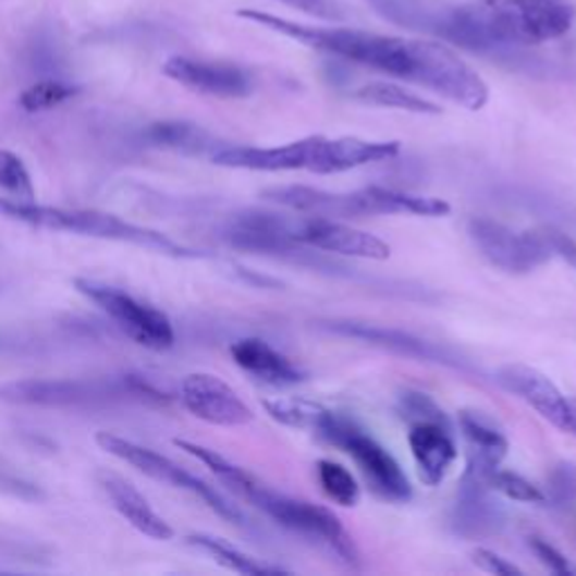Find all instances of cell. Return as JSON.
Segmentation results:
<instances>
[{
    "label": "cell",
    "instance_id": "obj_1",
    "mask_svg": "<svg viewBox=\"0 0 576 576\" xmlns=\"http://www.w3.org/2000/svg\"><path fill=\"white\" fill-rule=\"evenodd\" d=\"M240 16L311 50L424 86L468 111H480L489 101L485 79L442 41L388 37L350 27H314L259 10H242Z\"/></svg>",
    "mask_w": 576,
    "mask_h": 576
},
{
    "label": "cell",
    "instance_id": "obj_2",
    "mask_svg": "<svg viewBox=\"0 0 576 576\" xmlns=\"http://www.w3.org/2000/svg\"><path fill=\"white\" fill-rule=\"evenodd\" d=\"M371 3L392 23L428 29L464 50L518 65L531 63L525 48L565 37L576 19L567 0H470L442 12L419 10L405 0Z\"/></svg>",
    "mask_w": 576,
    "mask_h": 576
},
{
    "label": "cell",
    "instance_id": "obj_3",
    "mask_svg": "<svg viewBox=\"0 0 576 576\" xmlns=\"http://www.w3.org/2000/svg\"><path fill=\"white\" fill-rule=\"evenodd\" d=\"M0 217H8L12 221L25 223L29 228H39V230L71 232V234L93 236V240L131 244V246L147 248V250H154L167 257H176V259L203 257V253L174 242L172 236H167L158 230L135 225L115 215L97 212V210L52 208V206H39V203H34V200L0 196Z\"/></svg>",
    "mask_w": 576,
    "mask_h": 576
},
{
    "label": "cell",
    "instance_id": "obj_4",
    "mask_svg": "<svg viewBox=\"0 0 576 576\" xmlns=\"http://www.w3.org/2000/svg\"><path fill=\"white\" fill-rule=\"evenodd\" d=\"M164 401L151 385L131 377L122 381H73V379H23L0 385V401L27 408H97L115 401Z\"/></svg>",
    "mask_w": 576,
    "mask_h": 576
},
{
    "label": "cell",
    "instance_id": "obj_5",
    "mask_svg": "<svg viewBox=\"0 0 576 576\" xmlns=\"http://www.w3.org/2000/svg\"><path fill=\"white\" fill-rule=\"evenodd\" d=\"M240 495L255 504L259 512H264L270 520H275L280 527L309 540H318V543L327 546L338 559L352 567H358L360 556L352 536L345 531L341 518L329 512L327 506L273 491L270 487L261 485L255 476L240 491Z\"/></svg>",
    "mask_w": 576,
    "mask_h": 576
},
{
    "label": "cell",
    "instance_id": "obj_6",
    "mask_svg": "<svg viewBox=\"0 0 576 576\" xmlns=\"http://www.w3.org/2000/svg\"><path fill=\"white\" fill-rule=\"evenodd\" d=\"M316 434L322 442L352 455L363 478L379 498L390 502H408L413 498L410 480L403 473L401 464L347 415L329 410Z\"/></svg>",
    "mask_w": 576,
    "mask_h": 576
},
{
    "label": "cell",
    "instance_id": "obj_7",
    "mask_svg": "<svg viewBox=\"0 0 576 576\" xmlns=\"http://www.w3.org/2000/svg\"><path fill=\"white\" fill-rule=\"evenodd\" d=\"M75 289L90 299L99 311H105L115 327L126 333L135 345L154 350V352H164L169 347H174L176 333L169 320L160 309L151 307V304L133 297L131 293L97 282L88 278H77Z\"/></svg>",
    "mask_w": 576,
    "mask_h": 576
},
{
    "label": "cell",
    "instance_id": "obj_8",
    "mask_svg": "<svg viewBox=\"0 0 576 576\" xmlns=\"http://www.w3.org/2000/svg\"><path fill=\"white\" fill-rule=\"evenodd\" d=\"M95 442L101 451H107L109 455L126 462L128 466L138 468L140 473H145L147 478L162 482V485H169L174 489H181V491H189L192 495L200 498L223 520H228L232 525H244V520H246L244 514L236 510L232 502H228L208 482H203L200 478L192 476L189 470H185L174 459H169V457H164V455H160L147 446L135 444V442H131V439H124V437L113 434V432H97Z\"/></svg>",
    "mask_w": 576,
    "mask_h": 576
},
{
    "label": "cell",
    "instance_id": "obj_9",
    "mask_svg": "<svg viewBox=\"0 0 576 576\" xmlns=\"http://www.w3.org/2000/svg\"><path fill=\"white\" fill-rule=\"evenodd\" d=\"M299 217H286L266 210H244L225 221L221 240L234 248L253 255L284 257L304 264L309 259L307 246L295 240Z\"/></svg>",
    "mask_w": 576,
    "mask_h": 576
},
{
    "label": "cell",
    "instance_id": "obj_10",
    "mask_svg": "<svg viewBox=\"0 0 576 576\" xmlns=\"http://www.w3.org/2000/svg\"><path fill=\"white\" fill-rule=\"evenodd\" d=\"M468 236L480 255L510 275H527L552 259L540 230H514L489 217L468 221Z\"/></svg>",
    "mask_w": 576,
    "mask_h": 576
},
{
    "label": "cell",
    "instance_id": "obj_11",
    "mask_svg": "<svg viewBox=\"0 0 576 576\" xmlns=\"http://www.w3.org/2000/svg\"><path fill=\"white\" fill-rule=\"evenodd\" d=\"M181 401L185 408L200 421L240 428L255 419L253 410L240 399L223 379L208 375V371H194L181 383Z\"/></svg>",
    "mask_w": 576,
    "mask_h": 576
},
{
    "label": "cell",
    "instance_id": "obj_12",
    "mask_svg": "<svg viewBox=\"0 0 576 576\" xmlns=\"http://www.w3.org/2000/svg\"><path fill=\"white\" fill-rule=\"evenodd\" d=\"M162 73L194 93L221 99H242L255 90V79L246 68L228 61L172 57L162 65Z\"/></svg>",
    "mask_w": 576,
    "mask_h": 576
},
{
    "label": "cell",
    "instance_id": "obj_13",
    "mask_svg": "<svg viewBox=\"0 0 576 576\" xmlns=\"http://www.w3.org/2000/svg\"><path fill=\"white\" fill-rule=\"evenodd\" d=\"M295 240L311 250H324L341 257L375 259L385 261L390 257V246L377 234L345 225L335 219L299 217Z\"/></svg>",
    "mask_w": 576,
    "mask_h": 576
},
{
    "label": "cell",
    "instance_id": "obj_14",
    "mask_svg": "<svg viewBox=\"0 0 576 576\" xmlns=\"http://www.w3.org/2000/svg\"><path fill=\"white\" fill-rule=\"evenodd\" d=\"M495 381L506 392H512L514 396L531 405V408L546 421H550L552 426L565 432L567 413H569L567 396L543 375V371H538L529 365L512 363V365H502L498 369Z\"/></svg>",
    "mask_w": 576,
    "mask_h": 576
},
{
    "label": "cell",
    "instance_id": "obj_15",
    "mask_svg": "<svg viewBox=\"0 0 576 576\" xmlns=\"http://www.w3.org/2000/svg\"><path fill=\"white\" fill-rule=\"evenodd\" d=\"M320 135H309L280 147H221L210 160L228 169H248V172H297L309 169Z\"/></svg>",
    "mask_w": 576,
    "mask_h": 576
},
{
    "label": "cell",
    "instance_id": "obj_16",
    "mask_svg": "<svg viewBox=\"0 0 576 576\" xmlns=\"http://www.w3.org/2000/svg\"><path fill=\"white\" fill-rule=\"evenodd\" d=\"M459 430L466 442L464 478L487 485L491 473L500 468L502 459L506 457L510 442H506L502 428L480 410L459 413Z\"/></svg>",
    "mask_w": 576,
    "mask_h": 576
},
{
    "label": "cell",
    "instance_id": "obj_17",
    "mask_svg": "<svg viewBox=\"0 0 576 576\" xmlns=\"http://www.w3.org/2000/svg\"><path fill=\"white\" fill-rule=\"evenodd\" d=\"M261 196L270 203H275V206L280 208H286L304 217H320V219H335V221L365 217L354 192L335 194V192L307 187V185H280V187L264 189Z\"/></svg>",
    "mask_w": 576,
    "mask_h": 576
},
{
    "label": "cell",
    "instance_id": "obj_18",
    "mask_svg": "<svg viewBox=\"0 0 576 576\" xmlns=\"http://www.w3.org/2000/svg\"><path fill=\"white\" fill-rule=\"evenodd\" d=\"M399 151L401 145L394 140L377 143L360 138H324V135H320L314 151V160L309 164V172L320 176L343 174L350 172V169L392 160Z\"/></svg>",
    "mask_w": 576,
    "mask_h": 576
},
{
    "label": "cell",
    "instance_id": "obj_19",
    "mask_svg": "<svg viewBox=\"0 0 576 576\" xmlns=\"http://www.w3.org/2000/svg\"><path fill=\"white\" fill-rule=\"evenodd\" d=\"M408 442L419 470V478L428 487L442 485L457 459V444L453 439L451 424H437V421L410 424Z\"/></svg>",
    "mask_w": 576,
    "mask_h": 576
},
{
    "label": "cell",
    "instance_id": "obj_20",
    "mask_svg": "<svg viewBox=\"0 0 576 576\" xmlns=\"http://www.w3.org/2000/svg\"><path fill=\"white\" fill-rule=\"evenodd\" d=\"M327 324L335 333L347 335V338H358V341H363V343L396 352L401 356H410V358L428 360V363H442V365H451V367L462 365L457 360V356L451 354L449 350L439 347L434 343H428V341H421V338L399 331V329H388V327H377V324H360V322H341V320H333Z\"/></svg>",
    "mask_w": 576,
    "mask_h": 576
},
{
    "label": "cell",
    "instance_id": "obj_21",
    "mask_svg": "<svg viewBox=\"0 0 576 576\" xmlns=\"http://www.w3.org/2000/svg\"><path fill=\"white\" fill-rule=\"evenodd\" d=\"M230 354L246 375L266 385L291 388L307 379V375L291 358L270 347L261 338H242L230 347Z\"/></svg>",
    "mask_w": 576,
    "mask_h": 576
},
{
    "label": "cell",
    "instance_id": "obj_22",
    "mask_svg": "<svg viewBox=\"0 0 576 576\" xmlns=\"http://www.w3.org/2000/svg\"><path fill=\"white\" fill-rule=\"evenodd\" d=\"M99 487L105 489V493L109 495L111 504L115 506V512L133 527L138 529L140 534L154 538V540H169L174 538V529L169 525L154 506L149 504V500L135 489L128 480H124L122 476H115L111 470H101L99 473Z\"/></svg>",
    "mask_w": 576,
    "mask_h": 576
},
{
    "label": "cell",
    "instance_id": "obj_23",
    "mask_svg": "<svg viewBox=\"0 0 576 576\" xmlns=\"http://www.w3.org/2000/svg\"><path fill=\"white\" fill-rule=\"evenodd\" d=\"M358 198V206L365 217L379 215H415V217H446L451 215V206L444 198L434 196H419L410 192L388 189L379 185H369L354 192Z\"/></svg>",
    "mask_w": 576,
    "mask_h": 576
},
{
    "label": "cell",
    "instance_id": "obj_24",
    "mask_svg": "<svg viewBox=\"0 0 576 576\" xmlns=\"http://www.w3.org/2000/svg\"><path fill=\"white\" fill-rule=\"evenodd\" d=\"M489 491L491 489L478 480H462V489L453 512V527L459 536L480 538L502 527V510L489 498Z\"/></svg>",
    "mask_w": 576,
    "mask_h": 576
},
{
    "label": "cell",
    "instance_id": "obj_25",
    "mask_svg": "<svg viewBox=\"0 0 576 576\" xmlns=\"http://www.w3.org/2000/svg\"><path fill=\"white\" fill-rule=\"evenodd\" d=\"M145 138L154 147L172 149L189 156H215L221 147H225L219 138L206 128H200L198 124L192 122H179V120H167V122H156L145 131Z\"/></svg>",
    "mask_w": 576,
    "mask_h": 576
},
{
    "label": "cell",
    "instance_id": "obj_26",
    "mask_svg": "<svg viewBox=\"0 0 576 576\" xmlns=\"http://www.w3.org/2000/svg\"><path fill=\"white\" fill-rule=\"evenodd\" d=\"M354 97L363 105L369 107H381V109H396V111H408L417 115H439V109L434 101L424 99L421 95L403 88L392 82H369L354 90Z\"/></svg>",
    "mask_w": 576,
    "mask_h": 576
},
{
    "label": "cell",
    "instance_id": "obj_27",
    "mask_svg": "<svg viewBox=\"0 0 576 576\" xmlns=\"http://www.w3.org/2000/svg\"><path fill=\"white\" fill-rule=\"evenodd\" d=\"M187 543L192 548H196L198 552L208 554L212 561H217L225 569H232L236 574H250V576L286 574V569L275 567V565H268V563H261V561L248 556L246 552L236 550L234 546L225 543V540L215 538V536H208V534H192V536H187Z\"/></svg>",
    "mask_w": 576,
    "mask_h": 576
},
{
    "label": "cell",
    "instance_id": "obj_28",
    "mask_svg": "<svg viewBox=\"0 0 576 576\" xmlns=\"http://www.w3.org/2000/svg\"><path fill=\"white\" fill-rule=\"evenodd\" d=\"M264 408L275 421H280V424H284L289 428L314 430V432H316V428L322 424V419L329 413V408H324L322 403L302 399V396L266 399Z\"/></svg>",
    "mask_w": 576,
    "mask_h": 576
},
{
    "label": "cell",
    "instance_id": "obj_29",
    "mask_svg": "<svg viewBox=\"0 0 576 576\" xmlns=\"http://www.w3.org/2000/svg\"><path fill=\"white\" fill-rule=\"evenodd\" d=\"M79 93V88L75 84H68L61 79H41L37 84L27 86L21 97H19V105L25 113H41V111H50L61 107L63 101L73 99Z\"/></svg>",
    "mask_w": 576,
    "mask_h": 576
},
{
    "label": "cell",
    "instance_id": "obj_30",
    "mask_svg": "<svg viewBox=\"0 0 576 576\" xmlns=\"http://www.w3.org/2000/svg\"><path fill=\"white\" fill-rule=\"evenodd\" d=\"M318 482L327 498L341 506H356L360 502V487L352 473L331 459L318 462Z\"/></svg>",
    "mask_w": 576,
    "mask_h": 576
},
{
    "label": "cell",
    "instance_id": "obj_31",
    "mask_svg": "<svg viewBox=\"0 0 576 576\" xmlns=\"http://www.w3.org/2000/svg\"><path fill=\"white\" fill-rule=\"evenodd\" d=\"M487 485L491 491H498L514 502H527V504L548 502L546 491H540V487L531 485L529 480H525L523 476H518V473H512V470L495 468L489 476Z\"/></svg>",
    "mask_w": 576,
    "mask_h": 576
},
{
    "label": "cell",
    "instance_id": "obj_32",
    "mask_svg": "<svg viewBox=\"0 0 576 576\" xmlns=\"http://www.w3.org/2000/svg\"><path fill=\"white\" fill-rule=\"evenodd\" d=\"M0 189L12 194V198L34 200V183L25 162L5 149H0Z\"/></svg>",
    "mask_w": 576,
    "mask_h": 576
},
{
    "label": "cell",
    "instance_id": "obj_33",
    "mask_svg": "<svg viewBox=\"0 0 576 576\" xmlns=\"http://www.w3.org/2000/svg\"><path fill=\"white\" fill-rule=\"evenodd\" d=\"M399 415L403 421L417 424V421H437V424H451L444 410L424 392H403L399 399Z\"/></svg>",
    "mask_w": 576,
    "mask_h": 576
},
{
    "label": "cell",
    "instance_id": "obj_34",
    "mask_svg": "<svg viewBox=\"0 0 576 576\" xmlns=\"http://www.w3.org/2000/svg\"><path fill=\"white\" fill-rule=\"evenodd\" d=\"M554 506H567L576 500V464L574 462H559L548 476V493Z\"/></svg>",
    "mask_w": 576,
    "mask_h": 576
},
{
    "label": "cell",
    "instance_id": "obj_35",
    "mask_svg": "<svg viewBox=\"0 0 576 576\" xmlns=\"http://www.w3.org/2000/svg\"><path fill=\"white\" fill-rule=\"evenodd\" d=\"M529 548L536 554V559L540 563H543L550 572L561 574V576H576V565L565 554H561L554 546H550L548 540H543V538H531L529 540Z\"/></svg>",
    "mask_w": 576,
    "mask_h": 576
},
{
    "label": "cell",
    "instance_id": "obj_36",
    "mask_svg": "<svg viewBox=\"0 0 576 576\" xmlns=\"http://www.w3.org/2000/svg\"><path fill=\"white\" fill-rule=\"evenodd\" d=\"M538 230H540V236H543L552 259L559 257L576 268V242L572 240V236L554 225H540Z\"/></svg>",
    "mask_w": 576,
    "mask_h": 576
},
{
    "label": "cell",
    "instance_id": "obj_37",
    "mask_svg": "<svg viewBox=\"0 0 576 576\" xmlns=\"http://www.w3.org/2000/svg\"><path fill=\"white\" fill-rule=\"evenodd\" d=\"M470 559H473V563H476L482 572H489V574H495V576H514V574H523V569H520L516 563H512L510 559H504V556H500L498 552L487 550V548L473 550Z\"/></svg>",
    "mask_w": 576,
    "mask_h": 576
},
{
    "label": "cell",
    "instance_id": "obj_38",
    "mask_svg": "<svg viewBox=\"0 0 576 576\" xmlns=\"http://www.w3.org/2000/svg\"><path fill=\"white\" fill-rule=\"evenodd\" d=\"M278 3L291 5L304 14H311V16L327 19V21L343 19V10L335 3V0H278Z\"/></svg>",
    "mask_w": 576,
    "mask_h": 576
},
{
    "label": "cell",
    "instance_id": "obj_39",
    "mask_svg": "<svg viewBox=\"0 0 576 576\" xmlns=\"http://www.w3.org/2000/svg\"><path fill=\"white\" fill-rule=\"evenodd\" d=\"M567 405H569V413H567V428H565V432H569V434L576 437V396H569L567 399Z\"/></svg>",
    "mask_w": 576,
    "mask_h": 576
}]
</instances>
